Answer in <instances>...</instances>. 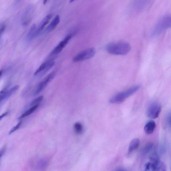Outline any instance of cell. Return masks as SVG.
Returning <instances> with one entry per match:
<instances>
[{"mask_svg":"<svg viewBox=\"0 0 171 171\" xmlns=\"http://www.w3.org/2000/svg\"><path fill=\"white\" fill-rule=\"evenodd\" d=\"M106 49L110 54L114 55H124L129 53L131 47L128 42H118L109 44L106 46Z\"/></svg>","mask_w":171,"mask_h":171,"instance_id":"obj_1","label":"cell"},{"mask_svg":"<svg viewBox=\"0 0 171 171\" xmlns=\"http://www.w3.org/2000/svg\"><path fill=\"white\" fill-rule=\"evenodd\" d=\"M141 87V85H137L130 88L125 91L119 93L112 97L109 100V102L115 104L122 103L128 97L138 91Z\"/></svg>","mask_w":171,"mask_h":171,"instance_id":"obj_2","label":"cell"},{"mask_svg":"<svg viewBox=\"0 0 171 171\" xmlns=\"http://www.w3.org/2000/svg\"><path fill=\"white\" fill-rule=\"evenodd\" d=\"M161 110V106L158 102H154L148 106L147 110V115L149 118L155 119L160 115Z\"/></svg>","mask_w":171,"mask_h":171,"instance_id":"obj_3","label":"cell"},{"mask_svg":"<svg viewBox=\"0 0 171 171\" xmlns=\"http://www.w3.org/2000/svg\"><path fill=\"white\" fill-rule=\"evenodd\" d=\"M96 53L95 50L94 48H90L83 51L78 54L73 58V62H78L91 59Z\"/></svg>","mask_w":171,"mask_h":171,"instance_id":"obj_4","label":"cell"},{"mask_svg":"<svg viewBox=\"0 0 171 171\" xmlns=\"http://www.w3.org/2000/svg\"><path fill=\"white\" fill-rule=\"evenodd\" d=\"M171 18L169 15L165 16L161 19L157 25L155 29L156 34H160L163 30L170 27Z\"/></svg>","mask_w":171,"mask_h":171,"instance_id":"obj_5","label":"cell"},{"mask_svg":"<svg viewBox=\"0 0 171 171\" xmlns=\"http://www.w3.org/2000/svg\"><path fill=\"white\" fill-rule=\"evenodd\" d=\"M55 75V73L53 72L50 73L42 80V81L37 86L34 95H36L41 92L46 87L49 83L53 80Z\"/></svg>","mask_w":171,"mask_h":171,"instance_id":"obj_6","label":"cell"},{"mask_svg":"<svg viewBox=\"0 0 171 171\" xmlns=\"http://www.w3.org/2000/svg\"><path fill=\"white\" fill-rule=\"evenodd\" d=\"M72 35H69L66 36L62 41L56 47H54L51 54V55H56L60 53L66 45L72 38Z\"/></svg>","mask_w":171,"mask_h":171,"instance_id":"obj_7","label":"cell"},{"mask_svg":"<svg viewBox=\"0 0 171 171\" xmlns=\"http://www.w3.org/2000/svg\"><path fill=\"white\" fill-rule=\"evenodd\" d=\"M54 64V61L52 60L45 61V62L42 64L37 69L34 75H36L41 72H43V73H44L47 72V71L53 67Z\"/></svg>","mask_w":171,"mask_h":171,"instance_id":"obj_8","label":"cell"},{"mask_svg":"<svg viewBox=\"0 0 171 171\" xmlns=\"http://www.w3.org/2000/svg\"><path fill=\"white\" fill-rule=\"evenodd\" d=\"M51 15H47L42 20L41 23L39 26V28L37 30L35 33V37H36L43 30L44 28L48 24L50 20H51L52 18Z\"/></svg>","mask_w":171,"mask_h":171,"instance_id":"obj_9","label":"cell"},{"mask_svg":"<svg viewBox=\"0 0 171 171\" xmlns=\"http://www.w3.org/2000/svg\"><path fill=\"white\" fill-rule=\"evenodd\" d=\"M156 124L153 120H150L146 123L144 127L145 132L146 134H151L153 132L155 129Z\"/></svg>","mask_w":171,"mask_h":171,"instance_id":"obj_10","label":"cell"},{"mask_svg":"<svg viewBox=\"0 0 171 171\" xmlns=\"http://www.w3.org/2000/svg\"><path fill=\"white\" fill-rule=\"evenodd\" d=\"M60 16H56L48 27L45 30V32L47 33H48L52 31L56 28L59 23H60Z\"/></svg>","mask_w":171,"mask_h":171,"instance_id":"obj_11","label":"cell"},{"mask_svg":"<svg viewBox=\"0 0 171 171\" xmlns=\"http://www.w3.org/2000/svg\"><path fill=\"white\" fill-rule=\"evenodd\" d=\"M140 143V140L138 138H135L133 139L130 143L128 153L130 154L136 150L138 148Z\"/></svg>","mask_w":171,"mask_h":171,"instance_id":"obj_12","label":"cell"},{"mask_svg":"<svg viewBox=\"0 0 171 171\" xmlns=\"http://www.w3.org/2000/svg\"><path fill=\"white\" fill-rule=\"evenodd\" d=\"M39 105H36L31 107V108L28 109L27 111H26L24 113H23L22 115H21L19 117V119H21L27 117V116L31 114L38 107Z\"/></svg>","mask_w":171,"mask_h":171,"instance_id":"obj_13","label":"cell"},{"mask_svg":"<svg viewBox=\"0 0 171 171\" xmlns=\"http://www.w3.org/2000/svg\"><path fill=\"white\" fill-rule=\"evenodd\" d=\"M47 162L44 160H40L37 165V169L39 171L43 170L47 165Z\"/></svg>","mask_w":171,"mask_h":171,"instance_id":"obj_14","label":"cell"},{"mask_svg":"<svg viewBox=\"0 0 171 171\" xmlns=\"http://www.w3.org/2000/svg\"><path fill=\"white\" fill-rule=\"evenodd\" d=\"M74 129L75 132L77 134H81L83 131V128L81 123L79 122L76 123L74 125Z\"/></svg>","mask_w":171,"mask_h":171,"instance_id":"obj_15","label":"cell"},{"mask_svg":"<svg viewBox=\"0 0 171 171\" xmlns=\"http://www.w3.org/2000/svg\"><path fill=\"white\" fill-rule=\"evenodd\" d=\"M19 87V86L18 85H16L15 86L12 88L10 89H9L8 91H7L4 100H6L9 98L14 93L17 91Z\"/></svg>","mask_w":171,"mask_h":171,"instance_id":"obj_16","label":"cell"},{"mask_svg":"<svg viewBox=\"0 0 171 171\" xmlns=\"http://www.w3.org/2000/svg\"><path fill=\"white\" fill-rule=\"evenodd\" d=\"M35 28H36V25L35 24L33 25L31 28L28 34V39L31 40L33 38L35 37V33L36 32V31H35Z\"/></svg>","mask_w":171,"mask_h":171,"instance_id":"obj_17","label":"cell"},{"mask_svg":"<svg viewBox=\"0 0 171 171\" xmlns=\"http://www.w3.org/2000/svg\"><path fill=\"white\" fill-rule=\"evenodd\" d=\"M166 165L163 162H160L154 169L151 171H166Z\"/></svg>","mask_w":171,"mask_h":171,"instance_id":"obj_18","label":"cell"},{"mask_svg":"<svg viewBox=\"0 0 171 171\" xmlns=\"http://www.w3.org/2000/svg\"><path fill=\"white\" fill-rule=\"evenodd\" d=\"M153 147V143H148L146 144L142 149V153L143 155L148 153L151 150Z\"/></svg>","mask_w":171,"mask_h":171,"instance_id":"obj_19","label":"cell"},{"mask_svg":"<svg viewBox=\"0 0 171 171\" xmlns=\"http://www.w3.org/2000/svg\"><path fill=\"white\" fill-rule=\"evenodd\" d=\"M44 97L42 96H41L38 97L36 99L34 100L31 102L30 104V106L32 107L35 105H39V104L41 102L43 99Z\"/></svg>","mask_w":171,"mask_h":171,"instance_id":"obj_20","label":"cell"},{"mask_svg":"<svg viewBox=\"0 0 171 171\" xmlns=\"http://www.w3.org/2000/svg\"><path fill=\"white\" fill-rule=\"evenodd\" d=\"M7 91L6 88H4L0 91V103L5 100Z\"/></svg>","mask_w":171,"mask_h":171,"instance_id":"obj_21","label":"cell"},{"mask_svg":"<svg viewBox=\"0 0 171 171\" xmlns=\"http://www.w3.org/2000/svg\"><path fill=\"white\" fill-rule=\"evenodd\" d=\"M165 122V125L168 127H170L171 126V114L170 113H168L166 115Z\"/></svg>","mask_w":171,"mask_h":171,"instance_id":"obj_22","label":"cell"},{"mask_svg":"<svg viewBox=\"0 0 171 171\" xmlns=\"http://www.w3.org/2000/svg\"><path fill=\"white\" fill-rule=\"evenodd\" d=\"M22 122H20L17 125H16L15 126H14L9 132V134L11 135L14 132L18 130L20 128L21 124H22Z\"/></svg>","mask_w":171,"mask_h":171,"instance_id":"obj_23","label":"cell"},{"mask_svg":"<svg viewBox=\"0 0 171 171\" xmlns=\"http://www.w3.org/2000/svg\"><path fill=\"white\" fill-rule=\"evenodd\" d=\"M6 26L3 25L0 28V39H1L2 35H3L5 30Z\"/></svg>","mask_w":171,"mask_h":171,"instance_id":"obj_24","label":"cell"},{"mask_svg":"<svg viewBox=\"0 0 171 171\" xmlns=\"http://www.w3.org/2000/svg\"><path fill=\"white\" fill-rule=\"evenodd\" d=\"M6 147L5 146L0 149V158L4 155L6 151Z\"/></svg>","mask_w":171,"mask_h":171,"instance_id":"obj_25","label":"cell"},{"mask_svg":"<svg viewBox=\"0 0 171 171\" xmlns=\"http://www.w3.org/2000/svg\"><path fill=\"white\" fill-rule=\"evenodd\" d=\"M151 163L150 162L147 163L145 165V171H147L150 169Z\"/></svg>","mask_w":171,"mask_h":171,"instance_id":"obj_26","label":"cell"},{"mask_svg":"<svg viewBox=\"0 0 171 171\" xmlns=\"http://www.w3.org/2000/svg\"><path fill=\"white\" fill-rule=\"evenodd\" d=\"M8 112H5L2 114L1 115H0V121L1 120L2 118H4V117H5V116H6L7 114H8Z\"/></svg>","mask_w":171,"mask_h":171,"instance_id":"obj_27","label":"cell"},{"mask_svg":"<svg viewBox=\"0 0 171 171\" xmlns=\"http://www.w3.org/2000/svg\"><path fill=\"white\" fill-rule=\"evenodd\" d=\"M116 171H126L122 169V168H120L117 170Z\"/></svg>","mask_w":171,"mask_h":171,"instance_id":"obj_28","label":"cell"},{"mask_svg":"<svg viewBox=\"0 0 171 171\" xmlns=\"http://www.w3.org/2000/svg\"><path fill=\"white\" fill-rule=\"evenodd\" d=\"M2 70H0V77H1V75L2 74Z\"/></svg>","mask_w":171,"mask_h":171,"instance_id":"obj_29","label":"cell"},{"mask_svg":"<svg viewBox=\"0 0 171 171\" xmlns=\"http://www.w3.org/2000/svg\"><path fill=\"white\" fill-rule=\"evenodd\" d=\"M47 1H44V4H46Z\"/></svg>","mask_w":171,"mask_h":171,"instance_id":"obj_30","label":"cell"}]
</instances>
